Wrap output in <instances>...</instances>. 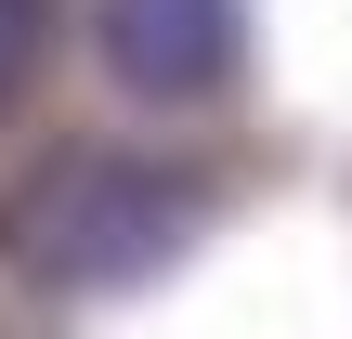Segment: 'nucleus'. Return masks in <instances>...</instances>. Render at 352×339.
Returning a JSON list of instances; mask_svg holds the SVG:
<instances>
[{
  "instance_id": "nucleus-1",
  "label": "nucleus",
  "mask_w": 352,
  "mask_h": 339,
  "mask_svg": "<svg viewBox=\"0 0 352 339\" xmlns=\"http://www.w3.org/2000/svg\"><path fill=\"white\" fill-rule=\"evenodd\" d=\"M183 222H196L183 183H157V170H78V183H52V196L26 209V261H39V274H131V261H157Z\"/></svg>"
},
{
  "instance_id": "nucleus-2",
  "label": "nucleus",
  "mask_w": 352,
  "mask_h": 339,
  "mask_svg": "<svg viewBox=\"0 0 352 339\" xmlns=\"http://www.w3.org/2000/svg\"><path fill=\"white\" fill-rule=\"evenodd\" d=\"M104 65L144 105H209L235 78V0H104Z\"/></svg>"
},
{
  "instance_id": "nucleus-3",
  "label": "nucleus",
  "mask_w": 352,
  "mask_h": 339,
  "mask_svg": "<svg viewBox=\"0 0 352 339\" xmlns=\"http://www.w3.org/2000/svg\"><path fill=\"white\" fill-rule=\"evenodd\" d=\"M39 26H52V0H0V105L26 91V65H39Z\"/></svg>"
}]
</instances>
